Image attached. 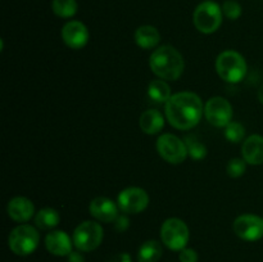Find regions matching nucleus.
Masks as SVG:
<instances>
[{"instance_id": "21", "label": "nucleus", "mask_w": 263, "mask_h": 262, "mask_svg": "<svg viewBox=\"0 0 263 262\" xmlns=\"http://www.w3.org/2000/svg\"><path fill=\"white\" fill-rule=\"evenodd\" d=\"M148 95L153 102L164 103L166 104L172 97L171 87L164 80H154L148 86Z\"/></svg>"}, {"instance_id": "13", "label": "nucleus", "mask_w": 263, "mask_h": 262, "mask_svg": "<svg viewBox=\"0 0 263 262\" xmlns=\"http://www.w3.org/2000/svg\"><path fill=\"white\" fill-rule=\"evenodd\" d=\"M118 204L107 197H97L90 202V215L100 222H115L118 217Z\"/></svg>"}, {"instance_id": "19", "label": "nucleus", "mask_w": 263, "mask_h": 262, "mask_svg": "<svg viewBox=\"0 0 263 262\" xmlns=\"http://www.w3.org/2000/svg\"><path fill=\"white\" fill-rule=\"evenodd\" d=\"M163 254V247L158 240H146L138 252L139 262H158Z\"/></svg>"}, {"instance_id": "30", "label": "nucleus", "mask_w": 263, "mask_h": 262, "mask_svg": "<svg viewBox=\"0 0 263 262\" xmlns=\"http://www.w3.org/2000/svg\"><path fill=\"white\" fill-rule=\"evenodd\" d=\"M110 262H131V257L127 253H121L112 259Z\"/></svg>"}, {"instance_id": "23", "label": "nucleus", "mask_w": 263, "mask_h": 262, "mask_svg": "<svg viewBox=\"0 0 263 262\" xmlns=\"http://www.w3.org/2000/svg\"><path fill=\"white\" fill-rule=\"evenodd\" d=\"M185 144L187 146V153H189V156L193 159L200 161V159H203L207 156V148H205V145L202 141L195 139V136H186Z\"/></svg>"}, {"instance_id": "18", "label": "nucleus", "mask_w": 263, "mask_h": 262, "mask_svg": "<svg viewBox=\"0 0 263 262\" xmlns=\"http://www.w3.org/2000/svg\"><path fill=\"white\" fill-rule=\"evenodd\" d=\"M134 39L141 49H153L161 41V35L154 26L144 25L135 31Z\"/></svg>"}, {"instance_id": "15", "label": "nucleus", "mask_w": 263, "mask_h": 262, "mask_svg": "<svg viewBox=\"0 0 263 262\" xmlns=\"http://www.w3.org/2000/svg\"><path fill=\"white\" fill-rule=\"evenodd\" d=\"M7 212L15 222H27L35 215V207L28 198L14 197L8 203Z\"/></svg>"}, {"instance_id": "10", "label": "nucleus", "mask_w": 263, "mask_h": 262, "mask_svg": "<svg viewBox=\"0 0 263 262\" xmlns=\"http://www.w3.org/2000/svg\"><path fill=\"white\" fill-rule=\"evenodd\" d=\"M233 107L230 102L222 97H213L204 105V116L211 125L216 127H226L233 121Z\"/></svg>"}, {"instance_id": "8", "label": "nucleus", "mask_w": 263, "mask_h": 262, "mask_svg": "<svg viewBox=\"0 0 263 262\" xmlns=\"http://www.w3.org/2000/svg\"><path fill=\"white\" fill-rule=\"evenodd\" d=\"M156 146L159 156L171 164L182 163L189 154L186 144L172 134H163L159 136Z\"/></svg>"}, {"instance_id": "27", "label": "nucleus", "mask_w": 263, "mask_h": 262, "mask_svg": "<svg viewBox=\"0 0 263 262\" xmlns=\"http://www.w3.org/2000/svg\"><path fill=\"white\" fill-rule=\"evenodd\" d=\"M180 262H198V253L192 248H184L180 251Z\"/></svg>"}, {"instance_id": "7", "label": "nucleus", "mask_w": 263, "mask_h": 262, "mask_svg": "<svg viewBox=\"0 0 263 262\" xmlns=\"http://www.w3.org/2000/svg\"><path fill=\"white\" fill-rule=\"evenodd\" d=\"M104 231L97 221H84L73 231V246L80 252H91L102 244Z\"/></svg>"}, {"instance_id": "25", "label": "nucleus", "mask_w": 263, "mask_h": 262, "mask_svg": "<svg viewBox=\"0 0 263 262\" xmlns=\"http://www.w3.org/2000/svg\"><path fill=\"white\" fill-rule=\"evenodd\" d=\"M247 164L248 163L243 158H233L229 161L228 166H226V172L230 177L236 179V177L243 176L244 172H246Z\"/></svg>"}, {"instance_id": "28", "label": "nucleus", "mask_w": 263, "mask_h": 262, "mask_svg": "<svg viewBox=\"0 0 263 262\" xmlns=\"http://www.w3.org/2000/svg\"><path fill=\"white\" fill-rule=\"evenodd\" d=\"M128 223H130V221H128V218L126 217V216H118V217L116 218V221H115L116 230H117V231L127 230Z\"/></svg>"}, {"instance_id": "31", "label": "nucleus", "mask_w": 263, "mask_h": 262, "mask_svg": "<svg viewBox=\"0 0 263 262\" xmlns=\"http://www.w3.org/2000/svg\"><path fill=\"white\" fill-rule=\"evenodd\" d=\"M257 97H258V100L263 104V84L261 85V87L258 89V92H257Z\"/></svg>"}, {"instance_id": "11", "label": "nucleus", "mask_w": 263, "mask_h": 262, "mask_svg": "<svg viewBox=\"0 0 263 262\" xmlns=\"http://www.w3.org/2000/svg\"><path fill=\"white\" fill-rule=\"evenodd\" d=\"M236 236L246 241H256L263 238V217L257 215H240L233 223Z\"/></svg>"}, {"instance_id": "14", "label": "nucleus", "mask_w": 263, "mask_h": 262, "mask_svg": "<svg viewBox=\"0 0 263 262\" xmlns=\"http://www.w3.org/2000/svg\"><path fill=\"white\" fill-rule=\"evenodd\" d=\"M72 240L66 231L54 230L45 236V247L49 253L54 256H68L72 252Z\"/></svg>"}, {"instance_id": "16", "label": "nucleus", "mask_w": 263, "mask_h": 262, "mask_svg": "<svg viewBox=\"0 0 263 262\" xmlns=\"http://www.w3.org/2000/svg\"><path fill=\"white\" fill-rule=\"evenodd\" d=\"M243 159L252 166H259L263 163V136L253 135L248 136L241 145Z\"/></svg>"}, {"instance_id": "12", "label": "nucleus", "mask_w": 263, "mask_h": 262, "mask_svg": "<svg viewBox=\"0 0 263 262\" xmlns=\"http://www.w3.org/2000/svg\"><path fill=\"white\" fill-rule=\"evenodd\" d=\"M62 40L68 48L79 50L82 49L89 41V30L80 21L67 22L62 28Z\"/></svg>"}, {"instance_id": "29", "label": "nucleus", "mask_w": 263, "mask_h": 262, "mask_svg": "<svg viewBox=\"0 0 263 262\" xmlns=\"http://www.w3.org/2000/svg\"><path fill=\"white\" fill-rule=\"evenodd\" d=\"M68 262H85L84 256L80 252H73L68 254Z\"/></svg>"}, {"instance_id": "2", "label": "nucleus", "mask_w": 263, "mask_h": 262, "mask_svg": "<svg viewBox=\"0 0 263 262\" xmlns=\"http://www.w3.org/2000/svg\"><path fill=\"white\" fill-rule=\"evenodd\" d=\"M152 72L164 81H176L185 69L181 53L171 45H162L152 53L149 58Z\"/></svg>"}, {"instance_id": "4", "label": "nucleus", "mask_w": 263, "mask_h": 262, "mask_svg": "<svg viewBox=\"0 0 263 262\" xmlns=\"http://www.w3.org/2000/svg\"><path fill=\"white\" fill-rule=\"evenodd\" d=\"M40 243V234L33 226L20 225L10 231L8 246L17 256H28L33 253Z\"/></svg>"}, {"instance_id": "20", "label": "nucleus", "mask_w": 263, "mask_h": 262, "mask_svg": "<svg viewBox=\"0 0 263 262\" xmlns=\"http://www.w3.org/2000/svg\"><path fill=\"white\" fill-rule=\"evenodd\" d=\"M61 222V215L57 210L50 207L43 208L35 216V223L41 230H51Z\"/></svg>"}, {"instance_id": "26", "label": "nucleus", "mask_w": 263, "mask_h": 262, "mask_svg": "<svg viewBox=\"0 0 263 262\" xmlns=\"http://www.w3.org/2000/svg\"><path fill=\"white\" fill-rule=\"evenodd\" d=\"M221 8H222L223 15L231 21L238 20L241 15V12H243L241 10V5L238 2H235V0H226Z\"/></svg>"}, {"instance_id": "9", "label": "nucleus", "mask_w": 263, "mask_h": 262, "mask_svg": "<svg viewBox=\"0 0 263 262\" xmlns=\"http://www.w3.org/2000/svg\"><path fill=\"white\" fill-rule=\"evenodd\" d=\"M117 204L126 215H136V213L143 212L148 207L149 195L141 188H126L118 194Z\"/></svg>"}, {"instance_id": "24", "label": "nucleus", "mask_w": 263, "mask_h": 262, "mask_svg": "<svg viewBox=\"0 0 263 262\" xmlns=\"http://www.w3.org/2000/svg\"><path fill=\"white\" fill-rule=\"evenodd\" d=\"M225 136L231 143H240L246 138V128L240 122L231 121L225 127Z\"/></svg>"}, {"instance_id": "6", "label": "nucleus", "mask_w": 263, "mask_h": 262, "mask_svg": "<svg viewBox=\"0 0 263 262\" xmlns=\"http://www.w3.org/2000/svg\"><path fill=\"white\" fill-rule=\"evenodd\" d=\"M189 228L177 217L167 218L161 226L162 243L171 251H182L189 241Z\"/></svg>"}, {"instance_id": "3", "label": "nucleus", "mask_w": 263, "mask_h": 262, "mask_svg": "<svg viewBox=\"0 0 263 262\" xmlns=\"http://www.w3.org/2000/svg\"><path fill=\"white\" fill-rule=\"evenodd\" d=\"M248 66L240 53L235 50H225L216 59V72L223 81L238 84L246 77Z\"/></svg>"}, {"instance_id": "22", "label": "nucleus", "mask_w": 263, "mask_h": 262, "mask_svg": "<svg viewBox=\"0 0 263 262\" xmlns=\"http://www.w3.org/2000/svg\"><path fill=\"white\" fill-rule=\"evenodd\" d=\"M76 0H53L51 9L59 18H71L77 13Z\"/></svg>"}, {"instance_id": "1", "label": "nucleus", "mask_w": 263, "mask_h": 262, "mask_svg": "<svg viewBox=\"0 0 263 262\" xmlns=\"http://www.w3.org/2000/svg\"><path fill=\"white\" fill-rule=\"evenodd\" d=\"M166 118L177 130H190L195 127L204 115L202 99L195 92H176L170 98L164 107Z\"/></svg>"}, {"instance_id": "5", "label": "nucleus", "mask_w": 263, "mask_h": 262, "mask_svg": "<svg viewBox=\"0 0 263 262\" xmlns=\"http://www.w3.org/2000/svg\"><path fill=\"white\" fill-rule=\"evenodd\" d=\"M222 8L215 2H204L195 8L193 13V23L202 33H213L222 23Z\"/></svg>"}, {"instance_id": "17", "label": "nucleus", "mask_w": 263, "mask_h": 262, "mask_svg": "<svg viewBox=\"0 0 263 262\" xmlns=\"http://www.w3.org/2000/svg\"><path fill=\"white\" fill-rule=\"evenodd\" d=\"M141 131L148 135H156L159 131H162L164 126V117L159 110L148 109L141 113L140 120H139Z\"/></svg>"}]
</instances>
